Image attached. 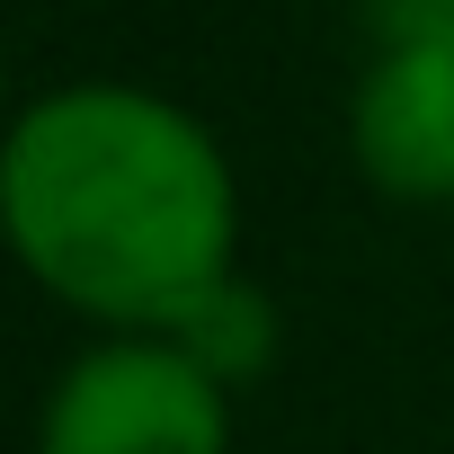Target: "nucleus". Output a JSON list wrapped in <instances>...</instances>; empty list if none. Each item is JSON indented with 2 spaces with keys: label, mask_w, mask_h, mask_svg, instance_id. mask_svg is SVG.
<instances>
[{
  "label": "nucleus",
  "mask_w": 454,
  "mask_h": 454,
  "mask_svg": "<svg viewBox=\"0 0 454 454\" xmlns=\"http://www.w3.org/2000/svg\"><path fill=\"white\" fill-rule=\"evenodd\" d=\"M36 454H232V401L196 348L107 339L54 383Z\"/></svg>",
  "instance_id": "nucleus-2"
},
{
  "label": "nucleus",
  "mask_w": 454,
  "mask_h": 454,
  "mask_svg": "<svg viewBox=\"0 0 454 454\" xmlns=\"http://www.w3.org/2000/svg\"><path fill=\"white\" fill-rule=\"evenodd\" d=\"M356 160L383 196H454V36H383L356 90Z\"/></svg>",
  "instance_id": "nucleus-3"
},
{
  "label": "nucleus",
  "mask_w": 454,
  "mask_h": 454,
  "mask_svg": "<svg viewBox=\"0 0 454 454\" xmlns=\"http://www.w3.org/2000/svg\"><path fill=\"white\" fill-rule=\"evenodd\" d=\"M0 232L45 294L116 330H187L232 286L241 196L187 107L81 81L0 143Z\"/></svg>",
  "instance_id": "nucleus-1"
}]
</instances>
